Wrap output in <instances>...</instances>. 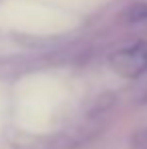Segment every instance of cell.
I'll list each match as a JSON object with an SVG mask.
<instances>
[{
    "mask_svg": "<svg viewBox=\"0 0 147 149\" xmlns=\"http://www.w3.org/2000/svg\"><path fill=\"white\" fill-rule=\"evenodd\" d=\"M113 71L127 77V79H135L139 74L147 71V42H137L133 47L117 50L115 54H111L109 58Z\"/></svg>",
    "mask_w": 147,
    "mask_h": 149,
    "instance_id": "1",
    "label": "cell"
},
{
    "mask_svg": "<svg viewBox=\"0 0 147 149\" xmlns=\"http://www.w3.org/2000/svg\"><path fill=\"white\" fill-rule=\"evenodd\" d=\"M125 20L127 22H145L147 20V4L145 2H137V4H133V6H129L127 8V12H125Z\"/></svg>",
    "mask_w": 147,
    "mask_h": 149,
    "instance_id": "2",
    "label": "cell"
},
{
    "mask_svg": "<svg viewBox=\"0 0 147 149\" xmlns=\"http://www.w3.org/2000/svg\"><path fill=\"white\" fill-rule=\"evenodd\" d=\"M131 149H147V127L137 129L131 135Z\"/></svg>",
    "mask_w": 147,
    "mask_h": 149,
    "instance_id": "3",
    "label": "cell"
}]
</instances>
